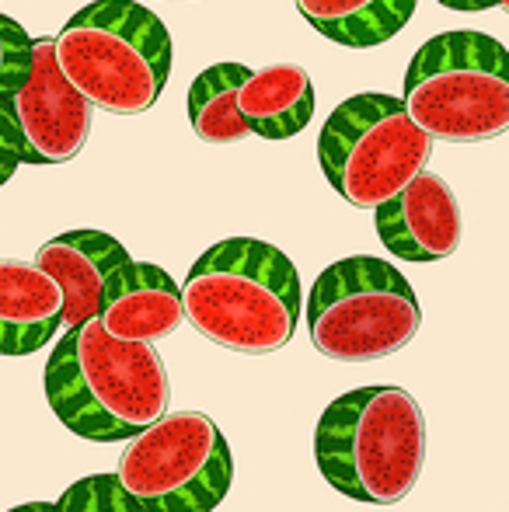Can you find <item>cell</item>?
I'll list each match as a JSON object with an SVG mask.
<instances>
[{
  "instance_id": "obj_1",
  "label": "cell",
  "mask_w": 509,
  "mask_h": 512,
  "mask_svg": "<svg viewBox=\"0 0 509 512\" xmlns=\"http://www.w3.org/2000/svg\"><path fill=\"white\" fill-rule=\"evenodd\" d=\"M168 370L154 345L116 342L98 317L63 331L46 363V401L74 436L123 443L168 411Z\"/></svg>"
},
{
  "instance_id": "obj_2",
  "label": "cell",
  "mask_w": 509,
  "mask_h": 512,
  "mask_svg": "<svg viewBox=\"0 0 509 512\" xmlns=\"http://www.w3.org/2000/svg\"><path fill=\"white\" fill-rule=\"evenodd\" d=\"M182 293V317L203 338L241 356L279 352L300 324L297 265L276 244L227 237L196 258Z\"/></svg>"
},
{
  "instance_id": "obj_3",
  "label": "cell",
  "mask_w": 509,
  "mask_h": 512,
  "mask_svg": "<svg viewBox=\"0 0 509 512\" xmlns=\"http://www.w3.org/2000/svg\"><path fill=\"white\" fill-rule=\"evenodd\" d=\"M314 464L335 492L394 506L426 467V415L401 387H360L325 408L314 429Z\"/></svg>"
},
{
  "instance_id": "obj_4",
  "label": "cell",
  "mask_w": 509,
  "mask_h": 512,
  "mask_svg": "<svg viewBox=\"0 0 509 512\" xmlns=\"http://www.w3.org/2000/svg\"><path fill=\"white\" fill-rule=\"evenodd\" d=\"M63 81L91 108L140 115L157 105L171 77L175 46L154 11L136 0H95L53 39Z\"/></svg>"
},
{
  "instance_id": "obj_5",
  "label": "cell",
  "mask_w": 509,
  "mask_h": 512,
  "mask_svg": "<svg viewBox=\"0 0 509 512\" xmlns=\"http://www.w3.org/2000/svg\"><path fill=\"white\" fill-rule=\"evenodd\" d=\"M408 119L447 143L496 140L509 129V56L485 32H443L405 70Z\"/></svg>"
},
{
  "instance_id": "obj_6",
  "label": "cell",
  "mask_w": 509,
  "mask_h": 512,
  "mask_svg": "<svg viewBox=\"0 0 509 512\" xmlns=\"http://www.w3.org/2000/svg\"><path fill=\"white\" fill-rule=\"evenodd\" d=\"M422 324L408 279L384 258L353 255L328 265L307 297L314 349L335 363H377L401 352Z\"/></svg>"
},
{
  "instance_id": "obj_7",
  "label": "cell",
  "mask_w": 509,
  "mask_h": 512,
  "mask_svg": "<svg viewBox=\"0 0 509 512\" xmlns=\"http://www.w3.org/2000/svg\"><path fill=\"white\" fill-rule=\"evenodd\" d=\"M433 140L408 119L401 98L356 95L328 115L318 161L328 185L356 209H377L426 171Z\"/></svg>"
},
{
  "instance_id": "obj_8",
  "label": "cell",
  "mask_w": 509,
  "mask_h": 512,
  "mask_svg": "<svg viewBox=\"0 0 509 512\" xmlns=\"http://www.w3.org/2000/svg\"><path fill=\"white\" fill-rule=\"evenodd\" d=\"M119 488L147 512H213L234 481L224 432L203 411H175L126 446Z\"/></svg>"
},
{
  "instance_id": "obj_9",
  "label": "cell",
  "mask_w": 509,
  "mask_h": 512,
  "mask_svg": "<svg viewBox=\"0 0 509 512\" xmlns=\"http://www.w3.org/2000/svg\"><path fill=\"white\" fill-rule=\"evenodd\" d=\"M7 108L18 133L21 164L74 161L88 143L91 115H95V108L56 70L53 39L32 42V67Z\"/></svg>"
},
{
  "instance_id": "obj_10",
  "label": "cell",
  "mask_w": 509,
  "mask_h": 512,
  "mask_svg": "<svg viewBox=\"0 0 509 512\" xmlns=\"http://www.w3.org/2000/svg\"><path fill=\"white\" fill-rule=\"evenodd\" d=\"M377 234L405 262H440L461 248V206L440 175L422 171L384 206L374 209Z\"/></svg>"
},
{
  "instance_id": "obj_11",
  "label": "cell",
  "mask_w": 509,
  "mask_h": 512,
  "mask_svg": "<svg viewBox=\"0 0 509 512\" xmlns=\"http://www.w3.org/2000/svg\"><path fill=\"white\" fill-rule=\"evenodd\" d=\"M133 262L126 244H119L105 230H67L53 237L35 255V269H42L63 293V317L60 328L70 331L77 324L98 317L105 286L109 279Z\"/></svg>"
},
{
  "instance_id": "obj_12",
  "label": "cell",
  "mask_w": 509,
  "mask_h": 512,
  "mask_svg": "<svg viewBox=\"0 0 509 512\" xmlns=\"http://www.w3.org/2000/svg\"><path fill=\"white\" fill-rule=\"evenodd\" d=\"M182 293L175 279L150 262H126L105 286L98 324L116 342L154 345L182 324Z\"/></svg>"
},
{
  "instance_id": "obj_13",
  "label": "cell",
  "mask_w": 509,
  "mask_h": 512,
  "mask_svg": "<svg viewBox=\"0 0 509 512\" xmlns=\"http://www.w3.org/2000/svg\"><path fill=\"white\" fill-rule=\"evenodd\" d=\"M63 293L32 262L0 258V356H32L60 331Z\"/></svg>"
},
{
  "instance_id": "obj_14",
  "label": "cell",
  "mask_w": 509,
  "mask_h": 512,
  "mask_svg": "<svg viewBox=\"0 0 509 512\" xmlns=\"http://www.w3.org/2000/svg\"><path fill=\"white\" fill-rule=\"evenodd\" d=\"M318 95L314 81L300 63H269L252 70L238 88V115L248 136L262 140H290L304 133L314 115Z\"/></svg>"
},
{
  "instance_id": "obj_15",
  "label": "cell",
  "mask_w": 509,
  "mask_h": 512,
  "mask_svg": "<svg viewBox=\"0 0 509 512\" xmlns=\"http://www.w3.org/2000/svg\"><path fill=\"white\" fill-rule=\"evenodd\" d=\"M419 0H297L314 32L346 49H374L412 21Z\"/></svg>"
},
{
  "instance_id": "obj_16",
  "label": "cell",
  "mask_w": 509,
  "mask_h": 512,
  "mask_svg": "<svg viewBox=\"0 0 509 512\" xmlns=\"http://www.w3.org/2000/svg\"><path fill=\"white\" fill-rule=\"evenodd\" d=\"M252 74L241 63H217L203 70L189 88V122L192 133L203 143H241L248 140V129L238 115V88Z\"/></svg>"
},
{
  "instance_id": "obj_17",
  "label": "cell",
  "mask_w": 509,
  "mask_h": 512,
  "mask_svg": "<svg viewBox=\"0 0 509 512\" xmlns=\"http://www.w3.org/2000/svg\"><path fill=\"white\" fill-rule=\"evenodd\" d=\"M53 512H147L119 488L116 474H91L81 478L53 502Z\"/></svg>"
},
{
  "instance_id": "obj_18",
  "label": "cell",
  "mask_w": 509,
  "mask_h": 512,
  "mask_svg": "<svg viewBox=\"0 0 509 512\" xmlns=\"http://www.w3.org/2000/svg\"><path fill=\"white\" fill-rule=\"evenodd\" d=\"M28 67H32V39L18 21L0 11V102L4 105L28 77Z\"/></svg>"
},
{
  "instance_id": "obj_19",
  "label": "cell",
  "mask_w": 509,
  "mask_h": 512,
  "mask_svg": "<svg viewBox=\"0 0 509 512\" xmlns=\"http://www.w3.org/2000/svg\"><path fill=\"white\" fill-rule=\"evenodd\" d=\"M18 164H21V150H18V133H14V122H11V108L0 102V189L11 182Z\"/></svg>"
},
{
  "instance_id": "obj_20",
  "label": "cell",
  "mask_w": 509,
  "mask_h": 512,
  "mask_svg": "<svg viewBox=\"0 0 509 512\" xmlns=\"http://www.w3.org/2000/svg\"><path fill=\"white\" fill-rule=\"evenodd\" d=\"M436 4L450 7V11H461V14H475V11H489V7H503L506 0H436Z\"/></svg>"
},
{
  "instance_id": "obj_21",
  "label": "cell",
  "mask_w": 509,
  "mask_h": 512,
  "mask_svg": "<svg viewBox=\"0 0 509 512\" xmlns=\"http://www.w3.org/2000/svg\"><path fill=\"white\" fill-rule=\"evenodd\" d=\"M7 512H53V502H25V506L7 509Z\"/></svg>"
}]
</instances>
